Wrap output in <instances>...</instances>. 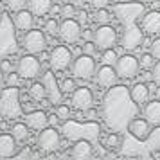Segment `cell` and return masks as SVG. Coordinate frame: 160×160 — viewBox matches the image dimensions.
I'll list each match as a JSON object with an SVG mask.
<instances>
[{
	"mask_svg": "<svg viewBox=\"0 0 160 160\" xmlns=\"http://www.w3.org/2000/svg\"><path fill=\"white\" fill-rule=\"evenodd\" d=\"M29 95L34 101H43L47 99V88H45L43 81H36L29 87Z\"/></svg>",
	"mask_w": 160,
	"mask_h": 160,
	"instance_id": "cell-22",
	"label": "cell"
},
{
	"mask_svg": "<svg viewBox=\"0 0 160 160\" xmlns=\"http://www.w3.org/2000/svg\"><path fill=\"white\" fill-rule=\"evenodd\" d=\"M70 70H72V76L76 79H81V81H88L92 79L95 76V59L90 56V54H79L78 58L72 61V67H70Z\"/></svg>",
	"mask_w": 160,
	"mask_h": 160,
	"instance_id": "cell-1",
	"label": "cell"
},
{
	"mask_svg": "<svg viewBox=\"0 0 160 160\" xmlns=\"http://www.w3.org/2000/svg\"><path fill=\"white\" fill-rule=\"evenodd\" d=\"M16 72L20 74L22 79H36L40 72H42V63L36 58V54H25L18 59V65H16Z\"/></svg>",
	"mask_w": 160,
	"mask_h": 160,
	"instance_id": "cell-2",
	"label": "cell"
},
{
	"mask_svg": "<svg viewBox=\"0 0 160 160\" xmlns=\"http://www.w3.org/2000/svg\"><path fill=\"white\" fill-rule=\"evenodd\" d=\"M149 47H151V54L155 56V59H160V38L153 40Z\"/></svg>",
	"mask_w": 160,
	"mask_h": 160,
	"instance_id": "cell-34",
	"label": "cell"
},
{
	"mask_svg": "<svg viewBox=\"0 0 160 160\" xmlns=\"http://www.w3.org/2000/svg\"><path fill=\"white\" fill-rule=\"evenodd\" d=\"M144 117L149 121V124H155V126H160V101H151L146 102L144 106Z\"/></svg>",
	"mask_w": 160,
	"mask_h": 160,
	"instance_id": "cell-19",
	"label": "cell"
},
{
	"mask_svg": "<svg viewBox=\"0 0 160 160\" xmlns=\"http://www.w3.org/2000/svg\"><path fill=\"white\" fill-rule=\"evenodd\" d=\"M142 29L148 34H158L160 32V11H149L142 18Z\"/></svg>",
	"mask_w": 160,
	"mask_h": 160,
	"instance_id": "cell-17",
	"label": "cell"
},
{
	"mask_svg": "<svg viewBox=\"0 0 160 160\" xmlns=\"http://www.w3.org/2000/svg\"><path fill=\"white\" fill-rule=\"evenodd\" d=\"M49 63H51V68L56 72H63L67 68H70L72 67V51L67 45H56L51 51Z\"/></svg>",
	"mask_w": 160,
	"mask_h": 160,
	"instance_id": "cell-3",
	"label": "cell"
},
{
	"mask_svg": "<svg viewBox=\"0 0 160 160\" xmlns=\"http://www.w3.org/2000/svg\"><path fill=\"white\" fill-rule=\"evenodd\" d=\"M117 42V32L115 29L108 25V23H102L97 29L94 31V43L97 45L99 51H106V49H112Z\"/></svg>",
	"mask_w": 160,
	"mask_h": 160,
	"instance_id": "cell-8",
	"label": "cell"
},
{
	"mask_svg": "<svg viewBox=\"0 0 160 160\" xmlns=\"http://www.w3.org/2000/svg\"><path fill=\"white\" fill-rule=\"evenodd\" d=\"M81 23L76 18H63V22L59 23L58 36L61 38V42L65 43H78L81 40Z\"/></svg>",
	"mask_w": 160,
	"mask_h": 160,
	"instance_id": "cell-6",
	"label": "cell"
},
{
	"mask_svg": "<svg viewBox=\"0 0 160 160\" xmlns=\"http://www.w3.org/2000/svg\"><path fill=\"white\" fill-rule=\"evenodd\" d=\"M87 16H88V13L85 9H81L79 11V22H87Z\"/></svg>",
	"mask_w": 160,
	"mask_h": 160,
	"instance_id": "cell-40",
	"label": "cell"
},
{
	"mask_svg": "<svg viewBox=\"0 0 160 160\" xmlns=\"http://www.w3.org/2000/svg\"><path fill=\"white\" fill-rule=\"evenodd\" d=\"M34 25V13L31 9H20L15 13V27L18 31L27 32Z\"/></svg>",
	"mask_w": 160,
	"mask_h": 160,
	"instance_id": "cell-14",
	"label": "cell"
},
{
	"mask_svg": "<svg viewBox=\"0 0 160 160\" xmlns=\"http://www.w3.org/2000/svg\"><path fill=\"white\" fill-rule=\"evenodd\" d=\"M140 61V67L142 68H153L155 65V56L153 54H142V58L138 59Z\"/></svg>",
	"mask_w": 160,
	"mask_h": 160,
	"instance_id": "cell-32",
	"label": "cell"
},
{
	"mask_svg": "<svg viewBox=\"0 0 160 160\" xmlns=\"http://www.w3.org/2000/svg\"><path fill=\"white\" fill-rule=\"evenodd\" d=\"M43 31L47 32V34H58V31H59V23H58V20H54V18H49L47 22H45V25H43Z\"/></svg>",
	"mask_w": 160,
	"mask_h": 160,
	"instance_id": "cell-26",
	"label": "cell"
},
{
	"mask_svg": "<svg viewBox=\"0 0 160 160\" xmlns=\"http://www.w3.org/2000/svg\"><path fill=\"white\" fill-rule=\"evenodd\" d=\"M94 20L99 23V25H102V23H108L110 20H112V15H110V11L106 8H101V9H97V11H95Z\"/></svg>",
	"mask_w": 160,
	"mask_h": 160,
	"instance_id": "cell-23",
	"label": "cell"
},
{
	"mask_svg": "<svg viewBox=\"0 0 160 160\" xmlns=\"http://www.w3.org/2000/svg\"><path fill=\"white\" fill-rule=\"evenodd\" d=\"M4 76H6V72L2 70V67H0V87L4 85Z\"/></svg>",
	"mask_w": 160,
	"mask_h": 160,
	"instance_id": "cell-42",
	"label": "cell"
},
{
	"mask_svg": "<svg viewBox=\"0 0 160 160\" xmlns=\"http://www.w3.org/2000/svg\"><path fill=\"white\" fill-rule=\"evenodd\" d=\"M151 124L148 119H140V117H135V119H131L130 122H128V130L130 133L133 135L135 138L138 140H146V138L149 137V133H151V128H149Z\"/></svg>",
	"mask_w": 160,
	"mask_h": 160,
	"instance_id": "cell-11",
	"label": "cell"
},
{
	"mask_svg": "<svg viewBox=\"0 0 160 160\" xmlns=\"http://www.w3.org/2000/svg\"><path fill=\"white\" fill-rule=\"evenodd\" d=\"M76 6H74L72 2H67V4H63L61 6V9H59V13H61V16L63 18H74L76 16Z\"/></svg>",
	"mask_w": 160,
	"mask_h": 160,
	"instance_id": "cell-24",
	"label": "cell"
},
{
	"mask_svg": "<svg viewBox=\"0 0 160 160\" xmlns=\"http://www.w3.org/2000/svg\"><path fill=\"white\" fill-rule=\"evenodd\" d=\"M115 61H117V52L113 51V47L102 51V63H106V65H115Z\"/></svg>",
	"mask_w": 160,
	"mask_h": 160,
	"instance_id": "cell-27",
	"label": "cell"
},
{
	"mask_svg": "<svg viewBox=\"0 0 160 160\" xmlns=\"http://www.w3.org/2000/svg\"><path fill=\"white\" fill-rule=\"evenodd\" d=\"M59 144H61V137H59L58 130H54V128H43V130H40V135L36 138V146L42 153L58 151Z\"/></svg>",
	"mask_w": 160,
	"mask_h": 160,
	"instance_id": "cell-4",
	"label": "cell"
},
{
	"mask_svg": "<svg viewBox=\"0 0 160 160\" xmlns=\"http://www.w3.org/2000/svg\"><path fill=\"white\" fill-rule=\"evenodd\" d=\"M151 78H153V81L157 83V85H160V59L153 65V68H151Z\"/></svg>",
	"mask_w": 160,
	"mask_h": 160,
	"instance_id": "cell-35",
	"label": "cell"
},
{
	"mask_svg": "<svg viewBox=\"0 0 160 160\" xmlns=\"http://www.w3.org/2000/svg\"><path fill=\"white\" fill-rule=\"evenodd\" d=\"M11 135L18 142H25L29 138V126H27V122H15L11 126Z\"/></svg>",
	"mask_w": 160,
	"mask_h": 160,
	"instance_id": "cell-21",
	"label": "cell"
},
{
	"mask_svg": "<svg viewBox=\"0 0 160 160\" xmlns=\"http://www.w3.org/2000/svg\"><path fill=\"white\" fill-rule=\"evenodd\" d=\"M22 47L25 49V52L29 54H40V52L45 51L47 47V38H45V32L40 29H29L23 36Z\"/></svg>",
	"mask_w": 160,
	"mask_h": 160,
	"instance_id": "cell-5",
	"label": "cell"
},
{
	"mask_svg": "<svg viewBox=\"0 0 160 160\" xmlns=\"http://www.w3.org/2000/svg\"><path fill=\"white\" fill-rule=\"evenodd\" d=\"M20 79H22V78H20V74H18V72H16V74L9 72L6 83H8V87H18V81H20Z\"/></svg>",
	"mask_w": 160,
	"mask_h": 160,
	"instance_id": "cell-33",
	"label": "cell"
},
{
	"mask_svg": "<svg viewBox=\"0 0 160 160\" xmlns=\"http://www.w3.org/2000/svg\"><path fill=\"white\" fill-rule=\"evenodd\" d=\"M148 146L149 148H160V128L157 126V130L149 133L148 137Z\"/></svg>",
	"mask_w": 160,
	"mask_h": 160,
	"instance_id": "cell-28",
	"label": "cell"
},
{
	"mask_svg": "<svg viewBox=\"0 0 160 160\" xmlns=\"http://www.w3.org/2000/svg\"><path fill=\"white\" fill-rule=\"evenodd\" d=\"M0 67H2V70H4L6 74H9V72H11V61H9V59H4V61H2V65H0Z\"/></svg>",
	"mask_w": 160,
	"mask_h": 160,
	"instance_id": "cell-38",
	"label": "cell"
},
{
	"mask_svg": "<svg viewBox=\"0 0 160 160\" xmlns=\"http://www.w3.org/2000/svg\"><path fill=\"white\" fill-rule=\"evenodd\" d=\"M90 4H92L95 9H101V8H106V6H108L110 0H90Z\"/></svg>",
	"mask_w": 160,
	"mask_h": 160,
	"instance_id": "cell-37",
	"label": "cell"
},
{
	"mask_svg": "<svg viewBox=\"0 0 160 160\" xmlns=\"http://www.w3.org/2000/svg\"><path fill=\"white\" fill-rule=\"evenodd\" d=\"M72 106L76 110H79V112H87L94 106V94H92V90L87 87H79L76 88L72 94Z\"/></svg>",
	"mask_w": 160,
	"mask_h": 160,
	"instance_id": "cell-9",
	"label": "cell"
},
{
	"mask_svg": "<svg viewBox=\"0 0 160 160\" xmlns=\"http://www.w3.org/2000/svg\"><path fill=\"white\" fill-rule=\"evenodd\" d=\"M27 2H29V0H6V6H8L9 11L16 13V11H20V9H25Z\"/></svg>",
	"mask_w": 160,
	"mask_h": 160,
	"instance_id": "cell-25",
	"label": "cell"
},
{
	"mask_svg": "<svg viewBox=\"0 0 160 160\" xmlns=\"http://www.w3.org/2000/svg\"><path fill=\"white\" fill-rule=\"evenodd\" d=\"M18 153V140L11 133L0 135V158H9Z\"/></svg>",
	"mask_w": 160,
	"mask_h": 160,
	"instance_id": "cell-13",
	"label": "cell"
},
{
	"mask_svg": "<svg viewBox=\"0 0 160 160\" xmlns=\"http://www.w3.org/2000/svg\"><path fill=\"white\" fill-rule=\"evenodd\" d=\"M94 117H95V110H92V108L87 110V119H94Z\"/></svg>",
	"mask_w": 160,
	"mask_h": 160,
	"instance_id": "cell-41",
	"label": "cell"
},
{
	"mask_svg": "<svg viewBox=\"0 0 160 160\" xmlns=\"http://www.w3.org/2000/svg\"><path fill=\"white\" fill-rule=\"evenodd\" d=\"M25 122L32 130H43L49 124V115L45 113L43 110H32V112H29L25 115Z\"/></svg>",
	"mask_w": 160,
	"mask_h": 160,
	"instance_id": "cell-16",
	"label": "cell"
},
{
	"mask_svg": "<svg viewBox=\"0 0 160 160\" xmlns=\"http://www.w3.org/2000/svg\"><path fill=\"white\" fill-rule=\"evenodd\" d=\"M95 51H97V45H95L94 42H85V45H83V52H85V54L94 56Z\"/></svg>",
	"mask_w": 160,
	"mask_h": 160,
	"instance_id": "cell-36",
	"label": "cell"
},
{
	"mask_svg": "<svg viewBox=\"0 0 160 160\" xmlns=\"http://www.w3.org/2000/svg\"><path fill=\"white\" fill-rule=\"evenodd\" d=\"M149 87L146 85V83H137V85H133L130 90V97L131 101L135 102V104H144V102H148V99H149Z\"/></svg>",
	"mask_w": 160,
	"mask_h": 160,
	"instance_id": "cell-18",
	"label": "cell"
},
{
	"mask_svg": "<svg viewBox=\"0 0 160 160\" xmlns=\"http://www.w3.org/2000/svg\"><path fill=\"white\" fill-rule=\"evenodd\" d=\"M117 78H119V76H117V70L112 65H106V63L95 70V81H97V85L102 87V88L112 87L117 81Z\"/></svg>",
	"mask_w": 160,
	"mask_h": 160,
	"instance_id": "cell-12",
	"label": "cell"
},
{
	"mask_svg": "<svg viewBox=\"0 0 160 160\" xmlns=\"http://www.w3.org/2000/svg\"><path fill=\"white\" fill-rule=\"evenodd\" d=\"M56 115L61 119V121H67L70 117V108L67 104H56Z\"/></svg>",
	"mask_w": 160,
	"mask_h": 160,
	"instance_id": "cell-31",
	"label": "cell"
},
{
	"mask_svg": "<svg viewBox=\"0 0 160 160\" xmlns=\"http://www.w3.org/2000/svg\"><path fill=\"white\" fill-rule=\"evenodd\" d=\"M70 2H72L78 9H83V6H85V0H70Z\"/></svg>",
	"mask_w": 160,
	"mask_h": 160,
	"instance_id": "cell-39",
	"label": "cell"
},
{
	"mask_svg": "<svg viewBox=\"0 0 160 160\" xmlns=\"http://www.w3.org/2000/svg\"><path fill=\"white\" fill-rule=\"evenodd\" d=\"M72 155L76 160H87L90 158L92 155H94V146L90 140L87 138H79V140H76V144L72 146Z\"/></svg>",
	"mask_w": 160,
	"mask_h": 160,
	"instance_id": "cell-15",
	"label": "cell"
},
{
	"mask_svg": "<svg viewBox=\"0 0 160 160\" xmlns=\"http://www.w3.org/2000/svg\"><path fill=\"white\" fill-rule=\"evenodd\" d=\"M42 81H43L45 88H47V99L52 104H59L61 102V97H63V90H61V85H58L54 72H45Z\"/></svg>",
	"mask_w": 160,
	"mask_h": 160,
	"instance_id": "cell-10",
	"label": "cell"
},
{
	"mask_svg": "<svg viewBox=\"0 0 160 160\" xmlns=\"http://www.w3.org/2000/svg\"><path fill=\"white\" fill-rule=\"evenodd\" d=\"M27 6L34 16H45L52 11V0H29Z\"/></svg>",
	"mask_w": 160,
	"mask_h": 160,
	"instance_id": "cell-20",
	"label": "cell"
},
{
	"mask_svg": "<svg viewBox=\"0 0 160 160\" xmlns=\"http://www.w3.org/2000/svg\"><path fill=\"white\" fill-rule=\"evenodd\" d=\"M121 2H124V4H128V2H131V0H121Z\"/></svg>",
	"mask_w": 160,
	"mask_h": 160,
	"instance_id": "cell-44",
	"label": "cell"
},
{
	"mask_svg": "<svg viewBox=\"0 0 160 160\" xmlns=\"http://www.w3.org/2000/svg\"><path fill=\"white\" fill-rule=\"evenodd\" d=\"M104 144H106V148H110V149H115V148H119V144H121V137H119L117 133H110L108 137H106V140H104Z\"/></svg>",
	"mask_w": 160,
	"mask_h": 160,
	"instance_id": "cell-30",
	"label": "cell"
},
{
	"mask_svg": "<svg viewBox=\"0 0 160 160\" xmlns=\"http://www.w3.org/2000/svg\"><path fill=\"white\" fill-rule=\"evenodd\" d=\"M76 81L72 78H65V79L61 81V90H63V94H72L74 90H76Z\"/></svg>",
	"mask_w": 160,
	"mask_h": 160,
	"instance_id": "cell-29",
	"label": "cell"
},
{
	"mask_svg": "<svg viewBox=\"0 0 160 160\" xmlns=\"http://www.w3.org/2000/svg\"><path fill=\"white\" fill-rule=\"evenodd\" d=\"M142 4H151V2H155V0H140Z\"/></svg>",
	"mask_w": 160,
	"mask_h": 160,
	"instance_id": "cell-43",
	"label": "cell"
},
{
	"mask_svg": "<svg viewBox=\"0 0 160 160\" xmlns=\"http://www.w3.org/2000/svg\"><path fill=\"white\" fill-rule=\"evenodd\" d=\"M138 68H140V61H138L135 56H131V54L119 56L117 61H115L117 76H119V78H122V79L135 78V76L138 74Z\"/></svg>",
	"mask_w": 160,
	"mask_h": 160,
	"instance_id": "cell-7",
	"label": "cell"
},
{
	"mask_svg": "<svg viewBox=\"0 0 160 160\" xmlns=\"http://www.w3.org/2000/svg\"><path fill=\"white\" fill-rule=\"evenodd\" d=\"M58 2H67V0H58Z\"/></svg>",
	"mask_w": 160,
	"mask_h": 160,
	"instance_id": "cell-45",
	"label": "cell"
}]
</instances>
